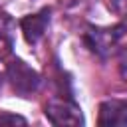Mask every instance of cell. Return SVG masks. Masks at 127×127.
<instances>
[{
	"instance_id": "7a4b0ae2",
	"label": "cell",
	"mask_w": 127,
	"mask_h": 127,
	"mask_svg": "<svg viewBox=\"0 0 127 127\" xmlns=\"http://www.w3.org/2000/svg\"><path fill=\"white\" fill-rule=\"evenodd\" d=\"M6 77H8L14 93L20 97H30L32 93H36L40 87V81H42L40 73L20 58H12L6 64Z\"/></svg>"
},
{
	"instance_id": "52a82bcc",
	"label": "cell",
	"mask_w": 127,
	"mask_h": 127,
	"mask_svg": "<svg viewBox=\"0 0 127 127\" xmlns=\"http://www.w3.org/2000/svg\"><path fill=\"white\" fill-rule=\"evenodd\" d=\"M109 8L113 14L127 18V0H109Z\"/></svg>"
},
{
	"instance_id": "6da1fadb",
	"label": "cell",
	"mask_w": 127,
	"mask_h": 127,
	"mask_svg": "<svg viewBox=\"0 0 127 127\" xmlns=\"http://www.w3.org/2000/svg\"><path fill=\"white\" fill-rule=\"evenodd\" d=\"M125 26H87L83 32V44L99 58H107L125 34Z\"/></svg>"
},
{
	"instance_id": "5b68a950",
	"label": "cell",
	"mask_w": 127,
	"mask_h": 127,
	"mask_svg": "<svg viewBox=\"0 0 127 127\" xmlns=\"http://www.w3.org/2000/svg\"><path fill=\"white\" fill-rule=\"evenodd\" d=\"M97 123L103 127L127 125V99H107L99 105Z\"/></svg>"
},
{
	"instance_id": "8992f818",
	"label": "cell",
	"mask_w": 127,
	"mask_h": 127,
	"mask_svg": "<svg viewBox=\"0 0 127 127\" xmlns=\"http://www.w3.org/2000/svg\"><path fill=\"white\" fill-rule=\"evenodd\" d=\"M16 40V22L8 14H0V60L8 58L14 50Z\"/></svg>"
},
{
	"instance_id": "277c9868",
	"label": "cell",
	"mask_w": 127,
	"mask_h": 127,
	"mask_svg": "<svg viewBox=\"0 0 127 127\" xmlns=\"http://www.w3.org/2000/svg\"><path fill=\"white\" fill-rule=\"evenodd\" d=\"M48 24H50V8H42V10L36 12V14L24 16V18L20 20V30H22L26 42H28L30 46H34V44H38V42L44 38Z\"/></svg>"
},
{
	"instance_id": "30bf717a",
	"label": "cell",
	"mask_w": 127,
	"mask_h": 127,
	"mask_svg": "<svg viewBox=\"0 0 127 127\" xmlns=\"http://www.w3.org/2000/svg\"><path fill=\"white\" fill-rule=\"evenodd\" d=\"M2 79H4V77H2V73H0V89H2Z\"/></svg>"
},
{
	"instance_id": "ba28073f",
	"label": "cell",
	"mask_w": 127,
	"mask_h": 127,
	"mask_svg": "<svg viewBox=\"0 0 127 127\" xmlns=\"http://www.w3.org/2000/svg\"><path fill=\"white\" fill-rule=\"evenodd\" d=\"M117 67H119V75H121V79L127 83V48H125V50H121Z\"/></svg>"
},
{
	"instance_id": "9c48e42d",
	"label": "cell",
	"mask_w": 127,
	"mask_h": 127,
	"mask_svg": "<svg viewBox=\"0 0 127 127\" xmlns=\"http://www.w3.org/2000/svg\"><path fill=\"white\" fill-rule=\"evenodd\" d=\"M0 123H20V125H26V119L20 117V115H12V113H6V111H0Z\"/></svg>"
},
{
	"instance_id": "3957f363",
	"label": "cell",
	"mask_w": 127,
	"mask_h": 127,
	"mask_svg": "<svg viewBox=\"0 0 127 127\" xmlns=\"http://www.w3.org/2000/svg\"><path fill=\"white\" fill-rule=\"evenodd\" d=\"M44 113L54 125H83V113L69 93L54 95L46 103Z\"/></svg>"
}]
</instances>
